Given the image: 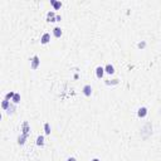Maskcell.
Segmentation results:
<instances>
[{
  "label": "cell",
  "mask_w": 161,
  "mask_h": 161,
  "mask_svg": "<svg viewBox=\"0 0 161 161\" xmlns=\"http://www.w3.org/2000/svg\"><path fill=\"white\" fill-rule=\"evenodd\" d=\"M13 111H14V107H9L8 108V113L10 115V113H13Z\"/></svg>",
  "instance_id": "obj_16"
},
{
  "label": "cell",
  "mask_w": 161,
  "mask_h": 161,
  "mask_svg": "<svg viewBox=\"0 0 161 161\" xmlns=\"http://www.w3.org/2000/svg\"><path fill=\"white\" fill-rule=\"evenodd\" d=\"M53 33H54V35H56L57 38H59V36L62 35V29L60 28H54L53 29Z\"/></svg>",
  "instance_id": "obj_10"
},
{
  "label": "cell",
  "mask_w": 161,
  "mask_h": 161,
  "mask_svg": "<svg viewBox=\"0 0 161 161\" xmlns=\"http://www.w3.org/2000/svg\"><path fill=\"white\" fill-rule=\"evenodd\" d=\"M3 108H4V109H8V108H9V101H8V100H4V101H3Z\"/></svg>",
  "instance_id": "obj_13"
},
{
  "label": "cell",
  "mask_w": 161,
  "mask_h": 161,
  "mask_svg": "<svg viewBox=\"0 0 161 161\" xmlns=\"http://www.w3.org/2000/svg\"><path fill=\"white\" fill-rule=\"evenodd\" d=\"M13 102H14V103H19V102H20V96H19L18 93L14 94V97H13Z\"/></svg>",
  "instance_id": "obj_12"
},
{
  "label": "cell",
  "mask_w": 161,
  "mask_h": 161,
  "mask_svg": "<svg viewBox=\"0 0 161 161\" xmlns=\"http://www.w3.org/2000/svg\"><path fill=\"white\" fill-rule=\"evenodd\" d=\"M105 71L108 73V74H112L113 72H115V68H113V65H111V64H107L106 65V68H105Z\"/></svg>",
  "instance_id": "obj_5"
},
{
  "label": "cell",
  "mask_w": 161,
  "mask_h": 161,
  "mask_svg": "<svg viewBox=\"0 0 161 161\" xmlns=\"http://www.w3.org/2000/svg\"><path fill=\"white\" fill-rule=\"evenodd\" d=\"M44 129H45V133L49 135L50 133V127H49V123H45L44 125Z\"/></svg>",
  "instance_id": "obj_14"
},
{
  "label": "cell",
  "mask_w": 161,
  "mask_h": 161,
  "mask_svg": "<svg viewBox=\"0 0 161 161\" xmlns=\"http://www.w3.org/2000/svg\"><path fill=\"white\" fill-rule=\"evenodd\" d=\"M36 145H38V146H43V145H44V137L39 136L38 138H36Z\"/></svg>",
  "instance_id": "obj_11"
},
{
  "label": "cell",
  "mask_w": 161,
  "mask_h": 161,
  "mask_svg": "<svg viewBox=\"0 0 161 161\" xmlns=\"http://www.w3.org/2000/svg\"><path fill=\"white\" fill-rule=\"evenodd\" d=\"M28 133H29V127H28V122H24L23 123V135L28 137Z\"/></svg>",
  "instance_id": "obj_6"
},
{
  "label": "cell",
  "mask_w": 161,
  "mask_h": 161,
  "mask_svg": "<svg viewBox=\"0 0 161 161\" xmlns=\"http://www.w3.org/2000/svg\"><path fill=\"white\" fill-rule=\"evenodd\" d=\"M92 161H100V160H98V159H93Z\"/></svg>",
  "instance_id": "obj_18"
},
{
  "label": "cell",
  "mask_w": 161,
  "mask_h": 161,
  "mask_svg": "<svg viewBox=\"0 0 161 161\" xmlns=\"http://www.w3.org/2000/svg\"><path fill=\"white\" fill-rule=\"evenodd\" d=\"M47 19H48V21H56L54 19H57V16H54V13L53 12H49L48 15H47Z\"/></svg>",
  "instance_id": "obj_8"
},
{
  "label": "cell",
  "mask_w": 161,
  "mask_h": 161,
  "mask_svg": "<svg viewBox=\"0 0 161 161\" xmlns=\"http://www.w3.org/2000/svg\"><path fill=\"white\" fill-rule=\"evenodd\" d=\"M67 161H76V159H74V157H71V159H68Z\"/></svg>",
  "instance_id": "obj_17"
},
{
  "label": "cell",
  "mask_w": 161,
  "mask_h": 161,
  "mask_svg": "<svg viewBox=\"0 0 161 161\" xmlns=\"http://www.w3.org/2000/svg\"><path fill=\"white\" fill-rule=\"evenodd\" d=\"M50 3H52V5L54 6V9H56V10H58V9H59L60 6H62V3H59V1H56V0H52Z\"/></svg>",
  "instance_id": "obj_9"
},
{
  "label": "cell",
  "mask_w": 161,
  "mask_h": 161,
  "mask_svg": "<svg viewBox=\"0 0 161 161\" xmlns=\"http://www.w3.org/2000/svg\"><path fill=\"white\" fill-rule=\"evenodd\" d=\"M40 40H42V43H43V44H47V43H49V40H50V35L48 34V33H44Z\"/></svg>",
  "instance_id": "obj_3"
},
{
  "label": "cell",
  "mask_w": 161,
  "mask_h": 161,
  "mask_svg": "<svg viewBox=\"0 0 161 161\" xmlns=\"http://www.w3.org/2000/svg\"><path fill=\"white\" fill-rule=\"evenodd\" d=\"M137 115H138V117H145L146 115H147V108H146V107H141L140 109H138Z\"/></svg>",
  "instance_id": "obj_4"
},
{
  "label": "cell",
  "mask_w": 161,
  "mask_h": 161,
  "mask_svg": "<svg viewBox=\"0 0 161 161\" xmlns=\"http://www.w3.org/2000/svg\"><path fill=\"white\" fill-rule=\"evenodd\" d=\"M83 93L86 94V96H91V94H92V87L91 86H85L83 87Z\"/></svg>",
  "instance_id": "obj_2"
},
{
  "label": "cell",
  "mask_w": 161,
  "mask_h": 161,
  "mask_svg": "<svg viewBox=\"0 0 161 161\" xmlns=\"http://www.w3.org/2000/svg\"><path fill=\"white\" fill-rule=\"evenodd\" d=\"M103 71H105V68H102V67H97L96 73H97V77H98V78H102V76H103Z\"/></svg>",
  "instance_id": "obj_7"
},
{
  "label": "cell",
  "mask_w": 161,
  "mask_h": 161,
  "mask_svg": "<svg viewBox=\"0 0 161 161\" xmlns=\"http://www.w3.org/2000/svg\"><path fill=\"white\" fill-rule=\"evenodd\" d=\"M14 94H15L14 92H9L8 94H6V98H5V100H8V101H9L10 98H13V97H14Z\"/></svg>",
  "instance_id": "obj_15"
},
{
  "label": "cell",
  "mask_w": 161,
  "mask_h": 161,
  "mask_svg": "<svg viewBox=\"0 0 161 161\" xmlns=\"http://www.w3.org/2000/svg\"><path fill=\"white\" fill-rule=\"evenodd\" d=\"M39 63H40V60H39V58H38V56H34L32 58V69H36L38 68V65H39Z\"/></svg>",
  "instance_id": "obj_1"
}]
</instances>
